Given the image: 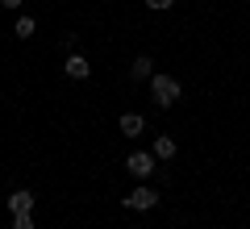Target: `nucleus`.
I'll return each mask as SVG.
<instances>
[{
    "label": "nucleus",
    "instance_id": "1",
    "mask_svg": "<svg viewBox=\"0 0 250 229\" xmlns=\"http://www.w3.org/2000/svg\"><path fill=\"white\" fill-rule=\"evenodd\" d=\"M150 96H154V104H159V108H171L179 96H184V88H179L175 75H163V71H154V75H150Z\"/></svg>",
    "mask_w": 250,
    "mask_h": 229
},
{
    "label": "nucleus",
    "instance_id": "2",
    "mask_svg": "<svg viewBox=\"0 0 250 229\" xmlns=\"http://www.w3.org/2000/svg\"><path fill=\"white\" fill-rule=\"evenodd\" d=\"M154 167H159V159H154V150H138V154H129V159H125V171H129L134 179H146V175H150Z\"/></svg>",
    "mask_w": 250,
    "mask_h": 229
},
{
    "label": "nucleus",
    "instance_id": "3",
    "mask_svg": "<svg viewBox=\"0 0 250 229\" xmlns=\"http://www.w3.org/2000/svg\"><path fill=\"white\" fill-rule=\"evenodd\" d=\"M154 204H159V192H154V187H146V184H138L134 192L125 196V208H134V212H150Z\"/></svg>",
    "mask_w": 250,
    "mask_h": 229
},
{
    "label": "nucleus",
    "instance_id": "4",
    "mask_svg": "<svg viewBox=\"0 0 250 229\" xmlns=\"http://www.w3.org/2000/svg\"><path fill=\"white\" fill-rule=\"evenodd\" d=\"M62 75H67V80H88V75H92V62L83 59V54H67V62H62Z\"/></svg>",
    "mask_w": 250,
    "mask_h": 229
},
{
    "label": "nucleus",
    "instance_id": "5",
    "mask_svg": "<svg viewBox=\"0 0 250 229\" xmlns=\"http://www.w3.org/2000/svg\"><path fill=\"white\" fill-rule=\"evenodd\" d=\"M9 212H13V217H21V212H34V192H29V187L9 192Z\"/></svg>",
    "mask_w": 250,
    "mask_h": 229
},
{
    "label": "nucleus",
    "instance_id": "6",
    "mask_svg": "<svg viewBox=\"0 0 250 229\" xmlns=\"http://www.w3.org/2000/svg\"><path fill=\"white\" fill-rule=\"evenodd\" d=\"M117 129H121L125 138H142V133H146V117L142 113H125L121 121H117Z\"/></svg>",
    "mask_w": 250,
    "mask_h": 229
},
{
    "label": "nucleus",
    "instance_id": "7",
    "mask_svg": "<svg viewBox=\"0 0 250 229\" xmlns=\"http://www.w3.org/2000/svg\"><path fill=\"white\" fill-rule=\"evenodd\" d=\"M154 159H175V138L171 133H159L154 138Z\"/></svg>",
    "mask_w": 250,
    "mask_h": 229
},
{
    "label": "nucleus",
    "instance_id": "8",
    "mask_svg": "<svg viewBox=\"0 0 250 229\" xmlns=\"http://www.w3.org/2000/svg\"><path fill=\"white\" fill-rule=\"evenodd\" d=\"M150 75H154V62L146 59V54H142V59H134V67H129V80L142 83V80H150Z\"/></svg>",
    "mask_w": 250,
    "mask_h": 229
},
{
    "label": "nucleus",
    "instance_id": "9",
    "mask_svg": "<svg viewBox=\"0 0 250 229\" xmlns=\"http://www.w3.org/2000/svg\"><path fill=\"white\" fill-rule=\"evenodd\" d=\"M34 17H17V25H13V38H21V42H25V38H34Z\"/></svg>",
    "mask_w": 250,
    "mask_h": 229
},
{
    "label": "nucleus",
    "instance_id": "10",
    "mask_svg": "<svg viewBox=\"0 0 250 229\" xmlns=\"http://www.w3.org/2000/svg\"><path fill=\"white\" fill-rule=\"evenodd\" d=\"M171 4H175V0H146V9H150V13H167Z\"/></svg>",
    "mask_w": 250,
    "mask_h": 229
},
{
    "label": "nucleus",
    "instance_id": "11",
    "mask_svg": "<svg viewBox=\"0 0 250 229\" xmlns=\"http://www.w3.org/2000/svg\"><path fill=\"white\" fill-rule=\"evenodd\" d=\"M13 229H34V217H29V212H21V217H13Z\"/></svg>",
    "mask_w": 250,
    "mask_h": 229
},
{
    "label": "nucleus",
    "instance_id": "12",
    "mask_svg": "<svg viewBox=\"0 0 250 229\" xmlns=\"http://www.w3.org/2000/svg\"><path fill=\"white\" fill-rule=\"evenodd\" d=\"M0 4H4V9H21V4H25V0H0Z\"/></svg>",
    "mask_w": 250,
    "mask_h": 229
}]
</instances>
